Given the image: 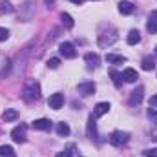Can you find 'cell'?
<instances>
[{"mask_svg": "<svg viewBox=\"0 0 157 157\" xmlns=\"http://www.w3.org/2000/svg\"><path fill=\"white\" fill-rule=\"evenodd\" d=\"M22 99L26 102H33V101H39L40 99V88L37 82H28L24 91H22Z\"/></svg>", "mask_w": 157, "mask_h": 157, "instance_id": "cell-1", "label": "cell"}, {"mask_svg": "<svg viewBox=\"0 0 157 157\" xmlns=\"http://www.w3.org/2000/svg\"><path fill=\"white\" fill-rule=\"evenodd\" d=\"M130 141V133H126V132H121V130H115L112 135H110V143L113 144V146H122V144H126Z\"/></svg>", "mask_w": 157, "mask_h": 157, "instance_id": "cell-2", "label": "cell"}, {"mask_svg": "<svg viewBox=\"0 0 157 157\" xmlns=\"http://www.w3.org/2000/svg\"><path fill=\"white\" fill-rule=\"evenodd\" d=\"M11 139H13L17 144L26 143V124H18V126H15L13 132H11Z\"/></svg>", "mask_w": 157, "mask_h": 157, "instance_id": "cell-3", "label": "cell"}, {"mask_svg": "<svg viewBox=\"0 0 157 157\" xmlns=\"http://www.w3.org/2000/svg\"><path fill=\"white\" fill-rule=\"evenodd\" d=\"M115 40H117V31L115 29H110V33H101L99 35V46L101 48H106V46H112Z\"/></svg>", "mask_w": 157, "mask_h": 157, "instance_id": "cell-4", "label": "cell"}, {"mask_svg": "<svg viewBox=\"0 0 157 157\" xmlns=\"http://www.w3.org/2000/svg\"><path fill=\"white\" fill-rule=\"evenodd\" d=\"M59 49H60V55H62L64 59H75V57H77L75 46H73L71 42H62Z\"/></svg>", "mask_w": 157, "mask_h": 157, "instance_id": "cell-5", "label": "cell"}, {"mask_svg": "<svg viewBox=\"0 0 157 157\" xmlns=\"http://www.w3.org/2000/svg\"><path fill=\"white\" fill-rule=\"evenodd\" d=\"M48 104H49L51 110H60V108L64 106V95H62V93H53V95L49 97Z\"/></svg>", "mask_w": 157, "mask_h": 157, "instance_id": "cell-6", "label": "cell"}, {"mask_svg": "<svg viewBox=\"0 0 157 157\" xmlns=\"http://www.w3.org/2000/svg\"><path fill=\"white\" fill-rule=\"evenodd\" d=\"M77 90H78V93L84 95V97L93 95V93H95V82H80L77 86Z\"/></svg>", "mask_w": 157, "mask_h": 157, "instance_id": "cell-7", "label": "cell"}, {"mask_svg": "<svg viewBox=\"0 0 157 157\" xmlns=\"http://www.w3.org/2000/svg\"><path fill=\"white\" fill-rule=\"evenodd\" d=\"M33 130H40V132H49L51 130V121L49 119H37L31 122Z\"/></svg>", "mask_w": 157, "mask_h": 157, "instance_id": "cell-8", "label": "cell"}, {"mask_svg": "<svg viewBox=\"0 0 157 157\" xmlns=\"http://www.w3.org/2000/svg\"><path fill=\"white\" fill-rule=\"evenodd\" d=\"M143 99H144V88H143V86H139V88H135V90L132 91L130 104H141V102H143Z\"/></svg>", "mask_w": 157, "mask_h": 157, "instance_id": "cell-9", "label": "cell"}, {"mask_svg": "<svg viewBox=\"0 0 157 157\" xmlns=\"http://www.w3.org/2000/svg\"><path fill=\"white\" fill-rule=\"evenodd\" d=\"M110 112V102H99L95 108H93V117L97 119V117H102V115H106Z\"/></svg>", "mask_w": 157, "mask_h": 157, "instance_id": "cell-10", "label": "cell"}, {"mask_svg": "<svg viewBox=\"0 0 157 157\" xmlns=\"http://www.w3.org/2000/svg\"><path fill=\"white\" fill-rule=\"evenodd\" d=\"M146 29L148 33H157V11H152L146 22Z\"/></svg>", "mask_w": 157, "mask_h": 157, "instance_id": "cell-11", "label": "cell"}, {"mask_svg": "<svg viewBox=\"0 0 157 157\" xmlns=\"http://www.w3.org/2000/svg\"><path fill=\"white\" fill-rule=\"evenodd\" d=\"M84 60H86V64H88L90 70H95V68L99 66V55H97V53H86Z\"/></svg>", "mask_w": 157, "mask_h": 157, "instance_id": "cell-12", "label": "cell"}, {"mask_svg": "<svg viewBox=\"0 0 157 157\" xmlns=\"http://www.w3.org/2000/svg\"><path fill=\"white\" fill-rule=\"evenodd\" d=\"M133 4L132 2H128V0H124V2H119V13L121 15H132L133 13Z\"/></svg>", "mask_w": 157, "mask_h": 157, "instance_id": "cell-13", "label": "cell"}, {"mask_svg": "<svg viewBox=\"0 0 157 157\" xmlns=\"http://www.w3.org/2000/svg\"><path fill=\"white\" fill-rule=\"evenodd\" d=\"M121 75H122V78H124L126 82H135V80L139 78V75H137V71H135L133 68H126V70H124V71H122Z\"/></svg>", "mask_w": 157, "mask_h": 157, "instance_id": "cell-14", "label": "cell"}, {"mask_svg": "<svg viewBox=\"0 0 157 157\" xmlns=\"http://www.w3.org/2000/svg\"><path fill=\"white\" fill-rule=\"evenodd\" d=\"M141 68H143L144 71H152V70L155 68V59H154V57H150V55H148V57H144V59H143V62H141Z\"/></svg>", "mask_w": 157, "mask_h": 157, "instance_id": "cell-15", "label": "cell"}, {"mask_svg": "<svg viewBox=\"0 0 157 157\" xmlns=\"http://www.w3.org/2000/svg\"><path fill=\"white\" fill-rule=\"evenodd\" d=\"M126 42H128L130 46H135V44H139V42H141V33H139L137 29H132V31L128 33V37H126Z\"/></svg>", "mask_w": 157, "mask_h": 157, "instance_id": "cell-16", "label": "cell"}, {"mask_svg": "<svg viewBox=\"0 0 157 157\" xmlns=\"http://www.w3.org/2000/svg\"><path fill=\"white\" fill-rule=\"evenodd\" d=\"M106 60L110 64H124L126 62V57L124 55H115V53H108L106 55Z\"/></svg>", "mask_w": 157, "mask_h": 157, "instance_id": "cell-17", "label": "cell"}, {"mask_svg": "<svg viewBox=\"0 0 157 157\" xmlns=\"http://www.w3.org/2000/svg\"><path fill=\"white\" fill-rule=\"evenodd\" d=\"M17 117H18V112L17 110H6L2 113V121L4 122H13V121H17Z\"/></svg>", "mask_w": 157, "mask_h": 157, "instance_id": "cell-18", "label": "cell"}, {"mask_svg": "<svg viewBox=\"0 0 157 157\" xmlns=\"http://www.w3.org/2000/svg\"><path fill=\"white\" fill-rule=\"evenodd\" d=\"M88 135L90 137H97V128H95V117L93 115L88 117Z\"/></svg>", "mask_w": 157, "mask_h": 157, "instance_id": "cell-19", "label": "cell"}, {"mask_svg": "<svg viewBox=\"0 0 157 157\" xmlns=\"http://www.w3.org/2000/svg\"><path fill=\"white\" fill-rule=\"evenodd\" d=\"M0 157H17V154L11 146L4 144V146H0Z\"/></svg>", "mask_w": 157, "mask_h": 157, "instance_id": "cell-20", "label": "cell"}, {"mask_svg": "<svg viewBox=\"0 0 157 157\" xmlns=\"http://www.w3.org/2000/svg\"><path fill=\"white\" fill-rule=\"evenodd\" d=\"M57 133H59L60 137L70 135V126H68L66 122H59V124H57Z\"/></svg>", "mask_w": 157, "mask_h": 157, "instance_id": "cell-21", "label": "cell"}, {"mask_svg": "<svg viewBox=\"0 0 157 157\" xmlns=\"http://www.w3.org/2000/svg\"><path fill=\"white\" fill-rule=\"evenodd\" d=\"M7 13H13V4L4 0V2H0V15H7Z\"/></svg>", "mask_w": 157, "mask_h": 157, "instance_id": "cell-22", "label": "cell"}, {"mask_svg": "<svg viewBox=\"0 0 157 157\" xmlns=\"http://www.w3.org/2000/svg\"><path fill=\"white\" fill-rule=\"evenodd\" d=\"M60 20H62V24H64L68 29H71V28H73V18H71L68 13H60Z\"/></svg>", "mask_w": 157, "mask_h": 157, "instance_id": "cell-23", "label": "cell"}, {"mask_svg": "<svg viewBox=\"0 0 157 157\" xmlns=\"http://www.w3.org/2000/svg\"><path fill=\"white\" fill-rule=\"evenodd\" d=\"M59 66H60V59L53 57V59H49V60H48V68H49V70H57Z\"/></svg>", "mask_w": 157, "mask_h": 157, "instance_id": "cell-24", "label": "cell"}, {"mask_svg": "<svg viewBox=\"0 0 157 157\" xmlns=\"http://www.w3.org/2000/svg\"><path fill=\"white\" fill-rule=\"evenodd\" d=\"M110 75H112V77H113V82H115V86H121V84H122V80H121V78H122V75H121V73H117V71H113V70H112V71H110Z\"/></svg>", "mask_w": 157, "mask_h": 157, "instance_id": "cell-25", "label": "cell"}, {"mask_svg": "<svg viewBox=\"0 0 157 157\" xmlns=\"http://www.w3.org/2000/svg\"><path fill=\"white\" fill-rule=\"evenodd\" d=\"M73 148H75L73 144H71V146H68L64 152H60V154H59L57 157H73Z\"/></svg>", "mask_w": 157, "mask_h": 157, "instance_id": "cell-26", "label": "cell"}, {"mask_svg": "<svg viewBox=\"0 0 157 157\" xmlns=\"http://www.w3.org/2000/svg\"><path fill=\"white\" fill-rule=\"evenodd\" d=\"M148 117L152 119V122H157V108H150L148 110Z\"/></svg>", "mask_w": 157, "mask_h": 157, "instance_id": "cell-27", "label": "cell"}, {"mask_svg": "<svg viewBox=\"0 0 157 157\" xmlns=\"http://www.w3.org/2000/svg\"><path fill=\"white\" fill-rule=\"evenodd\" d=\"M7 37H9V31H7L6 28H0V42L7 40Z\"/></svg>", "mask_w": 157, "mask_h": 157, "instance_id": "cell-28", "label": "cell"}, {"mask_svg": "<svg viewBox=\"0 0 157 157\" xmlns=\"http://www.w3.org/2000/svg\"><path fill=\"white\" fill-rule=\"evenodd\" d=\"M144 157H157V148H148V150H144Z\"/></svg>", "mask_w": 157, "mask_h": 157, "instance_id": "cell-29", "label": "cell"}, {"mask_svg": "<svg viewBox=\"0 0 157 157\" xmlns=\"http://www.w3.org/2000/svg\"><path fill=\"white\" fill-rule=\"evenodd\" d=\"M148 102H150V108H157V95H152Z\"/></svg>", "mask_w": 157, "mask_h": 157, "instance_id": "cell-30", "label": "cell"}, {"mask_svg": "<svg viewBox=\"0 0 157 157\" xmlns=\"http://www.w3.org/2000/svg\"><path fill=\"white\" fill-rule=\"evenodd\" d=\"M71 2H73V4H82L84 0H71Z\"/></svg>", "mask_w": 157, "mask_h": 157, "instance_id": "cell-31", "label": "cell"}, {"mask_svg": "<svg viewBox=\"0 0 157 157\" xmlns=\"http://www.w3.org/2000/svg\"><path fill=\"white\" fill-rule=\"evenodd\" d=\"M53 2H55V0H46V4H48V6H51Z\"/></svg>", "mask_w": 157, "mask_h": 157, "instance_id": "cell-32", "label": "cell"}, {"mask_svg": "<svg viewBox=\"0 0 157 157\" xmlns=\"http://www.w3.org/2000/svg\"><path fill=\"white\" fill-rule=\"evenodd\" d=\"M155 57H157V48H155Z\"/></svg>", "mask_w": 157, "mask_h": 157, "instance_id": "cell-33", "label": "cell"}]
</instances>
